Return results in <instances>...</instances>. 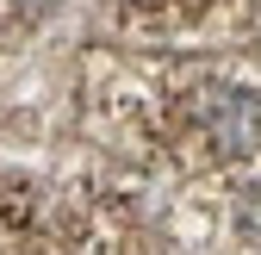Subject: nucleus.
<instances>
[{
    "label": "nucleus",
    "instance_id": "nucleus-1",
    "mask_svg": "<svg viewBox=\"0 0 261 255\" xmlns=\"http://www.w3.org/2000/svg\"><path fill=\"white\" fill-rule=\"evenodd\" d=\"M199 124H205V137H212L218 156H249L261 143V100L243 93V87H224V93H212V106L199 112Z\"/></svg>",
    "mask_w": 261,
    "mask_h": 255
},
{
    "label": "nucleus",
    "instance_id": "nucleus-2",
    "mask_svg": "<svg viewBox=\"0 0 261 255\" xmlns=\"http://www.w3.org/2000/svg\"><path fill=\"white\" fill-rule=\"evenodd\" d=\"M237 224H243V237H261V181L243 187V199H237Z\"/></svg>",
    "mask_w": 261,
    "mask_h": 255
},
{
    "label": "nucleus",
    "instance_id": "nucleus-3",
    "mask_svg": "<svg viewBox=\"0 0 261 255\" xmlns=\"http://www.w3.org/2000/svg\"><path fill=\"white\" fill-rule=\"evenodd\" d=\"M19 7H25L31 19H38V13H50V7H56V0H19Z\"/></svg>",
    "mask_w": 261,
    "mask_h": 255
}]
</instances>
